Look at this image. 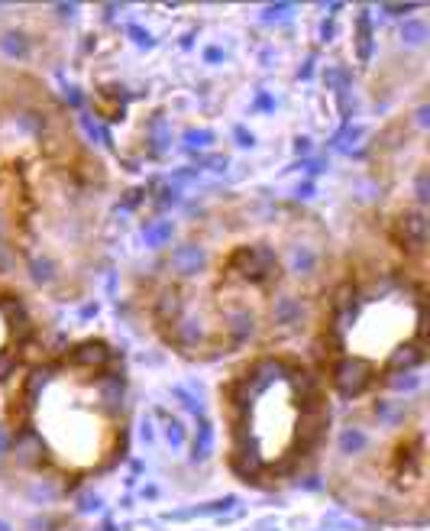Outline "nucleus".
Here are the masks:
<instances>
[{
  "mask_svg": "<svg viewBox=\"0 0 430 531\" xmlns=\"http://www.w3.org/2000/svg\"><path fill=\"white\" fill-rule=\"evenodd\" d=\"M275 214L226 217L204 227L201 240L185 243L172 260V282L159 308H165L169 340L201 350H230L279 321L291 308L288 282L314 279L320 272V246L304 230L275 246Z\"/></svg>",
  "mask_w": 430,
  "mask_h": 531,
  "instance_id": "obj_1",
  "label": "nucleus"
},
{
  "mask_svg": "<svg viewBox=\"0 0 430 531\" xmlns=\"http://www.w3.org/2000/svg\"><path fill=\"white\" fill-rule=\"evenodd\" d=\"M224 402L230 460L246 480L291 473L324 438V386L295 356H256Z\"/></svg>",
  "mask_w": 430,
  "mask_h": 531,
  "instance_id": "obj_2",
  "label": "nucleus"
},
{
  "mask_svg": "<svg viewBox=\"0 0 430 531\" xmlns=\"http://www.w3.org/2000/svg\"><path fill=\"white\" fill-rule=\"evenodd\" d=\"M19 402L39 447L65 473H91L117 457L123 382L110 373L107 347H75L58 366L29 376Z\"/></svg>",
  "mask_w": 430,
  "mask_h": 531,
  "instance_id": "obj_3",
  "label": "nucleus"
},
{
  "mask_svg": "<svg viewBox=\"0 0 430 531\" xmlns=\"http://www.w3.org/2000/svg\"><path fill=\"white\" fill-rule=\"evenodd\" d=\"M424 292L408 276L369 272L349 279L327 308V347L333 389L359 399L421 360Z\"/></svg>",
  "mask_w": 430,
  "mask_h": 531,
  "instance_id": "obj_4",
  "label": "nucleus"
},
{
  "mask_svg": "<svg viewBox=\"0 0 430 531\" xmlns=\"http://www.w3.org/2000/svg\"><path fill=\"white\" fill-rule=\"evenodd\" d=\"M23 327L26 324H23V317H19V308L0 301V376L17 363L19 344H23V337H19Z\"/></svg>",
  "mask_w": 430,
  "mask_h": 531,
  "instance_id": "obj_5",
  "label": "nucleus"
}]
</instances>
